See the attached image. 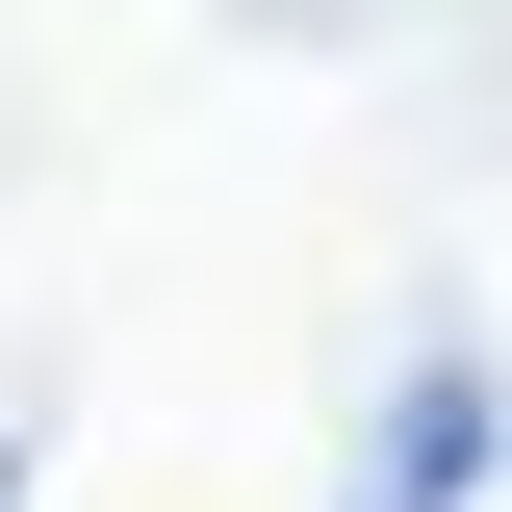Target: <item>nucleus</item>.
Wrapping results in <instances>:
<instances>
[{
    "instance_id": "obj_2",
    "label": "nucleus",
    "mask_w": 512,
    "mask_h": 512,
    "mask_svg": "<svg viewBox=\"0 0 512 512\" xmlns=\"http://www.w3.org/2000/svg\"><path fill=\"white\" fill-rule=\"evenodd\" d=\"M0 512H26V461H0Z\"/></svg>"
},
{
    "instance_id": "obj_1",
    "label": "nucleus",
    "mask_w": 512,
    "mask_h": 512,
    "mask_svg": "<svg viewBox=\"0 0 512 512\" xmlns=\"http://www.w3.org/2000/svg\"><path fill=\"white\" fill-rule=\"evenodd\" d=\"M461 487H487V359H410L359 436V512H461Z\"/></svg>"
}]
</instances>
